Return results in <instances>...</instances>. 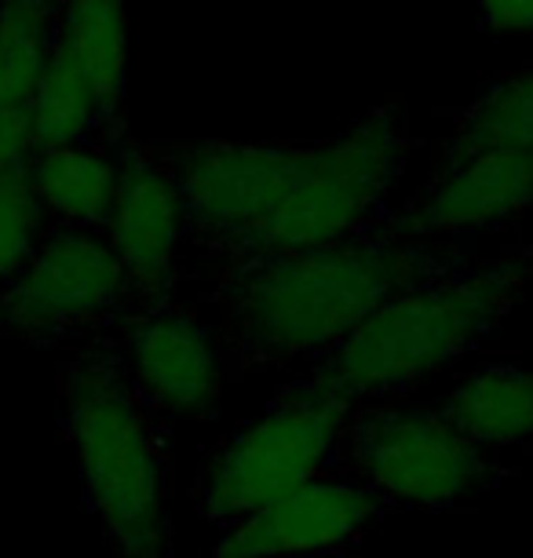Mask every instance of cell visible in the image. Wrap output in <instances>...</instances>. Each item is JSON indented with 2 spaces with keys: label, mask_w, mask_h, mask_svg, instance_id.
<instances>
[{
  "label": "cell",
  "mask_w": 533,
  "mask_h": 558,
  "mask_svg": "<svg viewBox=\"0 0 533 558\" xmlns=\"http://www.w3.org/2000/svg\"><path fill=\"white\" fill-rule=\"evenodd\" d=\"M435 270L410 238L370 230L340 245L238 259L223 286V343L253 365L326 362L370 314Z\"/></svg>",
  "instance_id": "obj_1"
},
{
  "label": "cell",
  "mask_w": 533,
  "mask_h": 558,
  "mask_svg": "<svg viewBox=\"0 0 533 558\" xmlns=\"http://www.w3.org/2000/svg\"><path fill=\"white\" fill-rule=\"evenodd\" d=\"M530 270V252L427 270L395 289L318 365V376L351 405L413 391L427 376L472 354L508 318Z\"/></svg>",
  "instance_id": "obj_2"
},
{
  "label": "cell",
  "mask_w": 533,
  "mask_h": 558,
  "mask_svg": "<svg viewBox=\"0 0 533 558\" xmlns=\"http://www.w3.org/2000/svg\"><path fill=\"white\" fill-rule=\"evenodd\" d=\"M62 430L81 489L121 558H169V460L150 405L118 357L88 354L62 373Z\"/></svg>",
  "instance_id": "obj_3"
},
{
  "label": "cell",
  "mask_w": 533,
  "mask_h": 558,
  "mask_svg": "<svg viewBox=\"0 0 533 558\" xmlns=\"http://www.w3.org/2000/svg\"><path fill=\"white\" fill-rule=\"evenodd\" d=\"M351 409L348 398L332 391L318 373L289 384L205 463L197 511L223 525L326 475L343 452Z\"/></svg>",
  "instance_id": "obj_4"
},
{
  "label": "cell",
  "mask_w": 533,
  "mask_h": 558,
  "mask_svg": "<svg viewBox=\"0 0 533 558\" xmlns=\"http://www.w3.org/2000/svg\"><path fill=\"white\" fill-rule=\"evenodd\" d=\"M402 150V129L388 110L351 124L329 143L300 146L286 202L259 234L253 256L340 245L376 230L399 179Z\"/></svg>",
  "instance_id": "obj_5"
},
{
  "label": "cell",
  "mask_w": 533,
  "mask_h": 558,
  "mask_svg": "<svg viewBox=\"0 0 533 558\" xmlns=\"http://www.w3.org/2000/svg\"><path fill=\"white\" fill-rule=\"evenodd\" d=\"M340 457L348 460L351 478L384 504L416 511L453 508L494 478L489 452L472 446L443 409H365L348 424Z\"/></svg>",
  "instance_id": "obj_6"
},
{
  "label": "cell",
  "mask_w": 533,
  "mask_h": 558,
  "mask_svg": "<svg viewBox=\"0 0 533 558\" xmlns=\"http://www.w3.org/2000/svg\"><path fill=\"white\" fill-rule=\"evenodd\" d=\"M135 300L129 270L102 230L51 227L34 256L0 289V336L51 343L110 322Z\"/></svg>",
  "instance_id": "obj_7"
},
{
  "label": "cell",
  "mask_w": 533,
  "mask_h": 558,
  "mask_svg": "<svg viewBox=\"0 0 533 558\" xmlns=\"http://www.w3.org/2000/svg\"><path fill=\"white\" fill-rule=\"evenodd\" d=\"M129 81V0H59L40 77L37 143H92L113 121Z\"/></svg>",
  "instance_id": "obj_8"
},
{
  "label": "cell",
  "mask_w": 533,
  "mask_h": 558,
  "mask_svg": "<svg viewBox=\"0 0 533 558\" xmlns=\"http://www.w3.org/2000/svg\"><path fill=\"white\" fill-rule=\"evenodd\" d=\"M296 146L197 143L175 157V175L197 238L216 248L253 256L259 234L286 202Z\"/></svg>",
  "instance_id": "obj_9"
},
{
  "label": "cell",
  "mask_w": 533,
  "mask_h": 558,
  "mask_svg": "<svg viewBox=\"0 0 533 558\" xmlns=\"http://www.w3.org/2000/svg\"><path fill=\"white\" fill-rule=\"evenodd\" d=\"M384 500L359 478L318 475L286 497L219 525L208 558H307L359 544Z\"/></svg>",
  "instance_id": "obj_10"
},
{
  "label": "cell",
  "mask_w": 533,
  "mask_h": 558,
  "mask_svg": "<svg viewBox=\"0 0 533 558\" xmlns=\"http://www.w3.org/2000/svg\"><path fill=\"white\" fill-rule=\"evenodd\" d=\"M223 332L191 311L146 307L124 325L118 362L150 409L175 420L208 416L227 387Z\"/></svg>",
  "instance_id": "obj_11"
},
{
  "label": "cell",
  "mask_w": 533,
  "mask_h": 558,
  "mask_svg": "<svg viewBox=\"0 0 533 558\" xmlns=\"http://www.w3.org/2000/svg\"><path fill=\"white\" fill-rule=\"evenodd\" d=\"M186 230H191V216H186L175 161H165L150 150L121 154V183L102 234L118 252L121 267L129 270L140 303L158 300L172 286Z\"/></svg>",
  "instance_id": "obj_12"
},
{
  "label": "cell",
  "mask_w": 533,
  "mask_h": 558,
  "mask_svg": "<svg viewBox=\"0 0 533 558\" xmlns=\"http://www.w3.org/2000/svg\"><path fill=\"white\" fill-rule=\"evenodd\" d=\"M443 416L483 452L533 446V368L489 362L449 387Z\"/></svg>",
  "instance_id": "obj_13"
},
{
  "label": "cell",
  "mask_w": 533,
  "mask_h": 558,
  "mask_svg": "<svg viewBox=\"0 0 533 558\" xmlns=\"http://www.w3.org/2000/svg\"><path fill=\"white\" fill-rule=\"evenodd\" d=\"M26 179L51 223L102 230L118 197L121 157L102 150L96 140L37 146Z\"/></svg>",
  "instance_id": "obj_14"
},
{
  "label": "cell",
  "mask_w": 533,
  "mask_h": 558,
  "mask_svg": "<svg viewBox=\"0 0 533 558\" xmlns=\"http://www.w3.org/2000/svg\"><path fill=\"white\" fill-rule=\"evenodd\" d=\"M59 0H0V121H34Z\"/></svg>",
  "instance_id": "obj_15"
},
{
  "label": "cell",
  "mask_w": 533,
  "mask_h": 558,
  "mask_svg": "<svg viewBox=\"0 0 533 558\" xmlns=\"http://www.w3.org/2000/svg\"><path fill=\"white\" fill-rule=\"evenodd\" d=\"M446 146L533 157V62L489 84L457 118Z\"/></svg>",
  "instance_id": "obj_16"
},
{
  "label": "cell",
  "mask_w": 533,
  "mask_h": 558,
  "mask_svg": "<svg viewBox=\"0 0 533 558\" xmlns=\"http://www.w3.org/2000/svg\"><path fill=\"white\" fill-rule=\"evenodd\" d=\"M48 230V216L40 208L26 172L0 175V289L12 286L15 274L26 267Z\"/></svg>",
  "instance_id": "obj_17"
},
{
  "label": "cell",
  "mask_w": 533,
  "mask_h": 558,
  "mask_svg": "<svg viewBox=\"0 0 533 558\" xmlns=\"http://www.w3.org/2000/svg\"><path fill=\"white\" fill-rule=\"evenodd\" d=\"M483 23L500 37H533V0H475Z\"/></svg>",
  "instance_id": "obj_18"
}]
</instances>
